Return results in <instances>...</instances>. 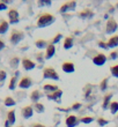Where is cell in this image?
<instances>
[{"instance_id":"obj_1","label":"cell","mask_w":118,"mask_h":127,"mask_svg":"<svg viewBox=\"0 0 118 127\" xmlns=\"http://www.w3.org/2000/svg\"><path fill=\"white\" fill-rule=\"evenodd\" d=\"M56 21V16L51 13H42L39 16L37 17L36 21V26L37 28H45L51 26L52 23H54Z\"/></svg>"},{"instance_id":"obj_2","label":"cell","mask_w":118,"mask_h":127,"mask_svg":"<svg viewBox=\"0 0 118 127\" xmlns=\"http://www.w3.org/2000/svg\"><path fill=\"white\" fill-rule=\"evenodd\" d=\"M24 38V32L22 30H19V29H12L9 35V42L10 44L13 45H17L21 40Z\"/></svg>"},{"instance_id":"obj_3","label":"cell","mask_w":118,"mask_h":127,"mask_svg":"<svg viewBox=\"0 0 118 127\" xmlns=\"http://www.w3.org/2000/svg\"><path fill=\"white\" fill-rule=\"evenodd\" d=\"M43 79H50V80L59 81V74L53 67H44L43 69Z\"/></svg>"},{"instance_id":"obj_4","label":"cell","mask_w":118,"mask_h":127,"mask_svg":"<svg viewBox=\"0 0 118 127\" xmlns=\"http://www.w3.org/2000/svg\"><path fill=\"white\" fill-rule=\"evenodd\" d=\"M7 15H8V22L10 24H16L19 23V21H20V13H19V10L15 9V8H10L8 9L7 12Z\"/></svg>"},{"instance_id":"obj_5","label":"cell","mask_w":118,"mask_h":127,"mask_svg":"<svg viewBox=\"0 0 118 127\" xmlns=\"http://www.w3.org/2000/svg\"><path fill=\"white\" fill-rule=\"evenodd\" d=\"M77 8V2L75 1H66L65 3H63L59 8V12L61 14L68 13V12H73Z\"/></svg>"},{"instance_id":"obj_6","label":"cell","mask_w":118,"mask_h":127,"mask_svg":"<svg viewBox=\"0 0 118 127\" xmlns=\"http://www.w3.org/2000/svg\"><path fill=\"white\" fill-rule=\"evenodd\" d=\"M118 29V23L114 17H110L107 21V26H105V32L107 33H114Z\"/></svg>"},{"instance_id":"obj_7","label":"cell","mask_w":118,"mask_h":127,"mask_svg":"<svg viewBox=\"0 0 118 127\" xmlns=\"http://www.w3.org/2000/svg\"><path fill=\"white\" fill-rule=\"evenodd\" d=\"M17 86H19L21 89H29V88L33 86V79H31L30 76H27V75H26V76H23L20 80V82H19Z\"/></svg>"},{"instance_id":"obj_8","label":"cell","mask_w":118,"mask_h":127,"mask_svg":"<svg viewBox=\"0 0 118 127\" xmlns=\"http://www.w3.org/2000/svg\"><path fill=\"white\" fill-rule=\"evenodd\" d=\"M34 107L33 105H26V106L22 107V110H21V114H22V117L24 119H30L33 116H34Z\"/></svg>"},{"instance_id":"obj_9","label":"cell","mask_w":118,"mask_h":127,"mask_svg":"<svg viewBox=\"0 0 118 127\" xmlns=\"http://www.w3.org/2000/svg\"><path fill=\"white\" fill-rule=\"evenodd\" d=\"M93 63L96 66H103L107 63V56L104 53H97L93 57Z\"/></svg>"},{"instance_id":"obj_10","label":"cell","mask_w":118,"mask_h":127,"mask_svg":"<svg viewBox=\"0 0 118 127\" xmlns=\"http://www.w3.org/2000/svg\"><path fill=\"white\" fill-rule=\"evenodd\" d=\"M65 124H66V127H77L80 124V119L77 116H74V114H71V116H68L66 118Z\"/></svg>"},{"instance_id":"obj_11","label":"cell","mask_w":118,"mask_h":127,"mask_svg":"<svg viewBox=\"0 0 118 127\" xmlns=\"http://www.w3.org/2000/svg\"><path fill=\"white\" fill-rule=\"evenodd\" d=\"M61 96H63V90L61 89H58L57 91H54L52 94H46L47 99H51L56 102V103H60L61 102Z\"/></svg>"},{"instance_id":"obj_12","label":"cell","mask_w":118,"mask_h":127,"mask_svg":"<svg viewBox=\"0 0 118 127\" xmlns=\"http://www.w3.org/2000/svg\"><path fill=\"white\" fill-rule=\"evenodd\" d=\"M61 69H63L64 73H74L75 65L72 61H64L61 64Z\"/></svg>"},{"instance_id":"obj_13","label":"cell","mask_w":118,"mask_h":127,"mask_svg":"<svg viewBox=\"0 0 118 127\" xmlns=\"http://www.w3.org/2000/svg\"><path fill=\"white\" fill-rule=\"evenodd\" d=\"M78 16L80 19H82V20H89V19H91V17L94 16V12L91 9H89V8H84V9L79 12Z\"/></svg>"},{"instance_id":"obj_14","label":"cell","mask_w":118,"mask_h":127,"mask_svg":"<svg viewBox=\"0 0 118 127\" xmlns=\"http://www.w3.org/2000/svg\"><path fill=\"white\" fill-rule=\"evenodd\" d=\"M22 66H23V68L26 70H31L36 67V64L29 58H23L22 59Z\"/></svg>"},{"instance_id":"obj_15","label":"cell","mask_w":118,"mask_h":127,"mask_svg":"<svg viewBox=\"0 0 118 127\" xmlns=\"http://www.w3.org/2000/svg\"><path fill=\"white\" fill-rule=\"evenodd\" d=\"M54 53H56V46H54L52 43H49L47 47L45 49V59H46V60L51 59V58L54 56Z\"/></svg>"},{"instance_id":"obj_16","label":"cell","mask_w":118,"mask_h":127,"mask_svg":"<svg viewBox=\"0 0 118 127\" xmlns=\"http://www.w3.org/2000/svg\"><path fill=\"white\" fill-rule=\"evenodd\" d=\"M74 45V38L72 36H67L64 38V44H63V46H64L65 50H70L72 49Z\"/></svg>"},{"instance_id":"obj_17","label":"cell","mask_w":118,"mask_h":127,"mask_svg":"<svg viewBox=\"0 0 118 127\" xmlns=\"http://www.w3.org/2000/svg\"><path fill=\"white\" fill-rule=\"evenodd\" d=\"M59 88H58L57 84H51V83H46L43 86V90L45 91V94H52L54 91H57Z\"/></svg>"},{"instance_id":"obj_18","label":"cell","mask_w":118,"mask_h":127,"mask_svg":"<svg viewBox=\"0 0 118 127\" xmlns=\"http://www.w3.org/2000/svg\"><path fill=\"white\" fill-rule=\"evenodd\" d=\"M42 93H40L38 89H35V90L31 91V94H30V99L33 103H37V102H39V99L42 98Z\"/></svg>"},{"instance_id":"obj_19","label":"cell","mask_w":118,"mask_h":127,"mask_svg":"<svg viewBox=\"0 0 118 127\" xmlns=\"http://www.w3.org/2000/svg\"><path fill=\"white\" fill-rule=\"evenodd\" d=\"M9 29V22L8 21H5L3 19H0V33L3 35L6 33Z\"/></svg>"},{"instance_id":"obj_20","label":"cell","mask_w":118,"mask_h":127,"mask_svg":"<svg viewBox=\"0 0 118 127\" xmlns=\"http://www.w3.org/2000/svg\"><path fill=\"white\" fill-rule=\"evenodd\" d=\"M107 44H108V49L117 47L118 46V35H114V36L110 37Z\"/></svg>"},{"instance_id":"obj_21","label":"cell","mask_w":118,"mask_h":127,"mask_svg":"<svg viewBox=\"0 0 118 127\" xmlns=\"http://www.w3.org/2000/svg\"><path fill=\"white\" fill-rule=\"evenodd\" d=\"M8 123H9L12 126L15 124V121H16V117H15V110H10L7 112V119H6Z\"/></svg>"},{"instance_id":"obj_22","label":"cell","mask_w":118,"mask_h":127,"mask_svg":"<svg viewBox=\"0 0 118 127\" xmlns=\"http://www.w3.org/2000/svg\"><path fill=\"white\" fill-rule=\"evenodd\" d=\"M111 98H112V94H108L104 96V98H103V104H102L103 110H107V109L110 106V104H111Z\"/></svg>"},{"instance_id":"obj_23","label":"cell","mask_w":118,"mask_h":127,"mask_svg":"<svg viewBox=\"0 0 118 127\" xmlns=\"http://www.w3.org/2000/svg\"><path fill=\"white\" fill-rule=\"evenodd\" d=\"M35 45H36V47H38V49H46L47 45H49V42L45 39H40V38H38L37 40H35Z\"/></svg>"},{"instance_id":"obj_24","label":"cell","mask_w":118,"mask_h":127,"mask_svg":"<svg viewBox=\"0 0 118 127\" xmlns=\"http://www.w3.org/2000/svg\"><path fill=\"white\" fill-rule=\"evenodd\" d=\"M33 107H34L35 112H38V113H43L44 111H45V106L42 103H39V102L33 104Z\"/></svg>"},{"instance_id":"obj_25","label":"cell","mask_w":118,"mask_h":127,"mask_svg":"<svg viewBox=\"0 0 118 127\" xmlns=\"http://www.w3.org/2000/svg\"><path fill=\"white\" fill-rule=\"evenodd\" d=\"M17 77L13 76V77H10V80L9 82H8V89L9 90H15V88L17 87Z\"/></svg>"},{"instance_id":"obj_26","label":"cell","mask_w":118,"mask_h":127,"mask_svg":"<svg viewBox=\"0 0 118 127\" xmlns=\"http://www.w3.org/2000/svg\"><path fill=\"white\" fill-rule=\"evenodd\" d=\"M3 104H5V106H14V105H16V102L14 99L13 97L10 96H7L5 99H3Z\"/></svg>"},{"instance_id":"obj_27","label":"cell","mask_w":118,"mask_h":127,"mask_svg":"<svg viewBox=\"0 0 118 127\" xmlns=\"http://www.w3.org/2000/svg\"><path fill=\"white\" fill-rule=\"evenodd\" d=\"M19 64H20V58H19V57H13V58H10V60H9V66L12 67V68H17Z\"/></svg>"},{"instance_id":"obj_28","label":"cell","mask_w":118,"mask_h":127,"mask_svg":"<svg viewBox=\"0 0 118 127\" xmlns=\"http://www.w3.org/2000/svg\"><path fill=\"white\" fill-rule=\"evenodd\" d=\"M110 111H111L112 114H116L118 112V102L117 100H114V102H111V104H110Z\"/></svg>"},{"instance_id":"obj_29","label":"cell","mask_w":118,"mask_h":127,"mask_svg":"<svg viewBox=\"0 0 118 127\" xmlns=\"http://www.w3.org/2000/svg\"><path fill=\"white\" fill-rule=\"evenodd\" d=\"M107 88H108V77L103 79V80L100 82V89H101L102 91H105Z\"/></svg>"},{"instance_id":"obj_30","label":"cell","mask_w":118,"mask_h":127,"mask_svg":"<svg viewBox=\"0 0 118 127\" xmlns=\"http://www.w3.org/2000/svg\"><path fill=\"white\" fill-rule=\"evenodd\" d=\"M91 93H93V88H91L90 84H87V87H86V89H84V98H89L91 95Z\"/></svg>"},{"instance_id":"obj_31","label":"cell","mask_w":118,"mask_h":127,"mask_svg":"<svg viewBox=\"0 0 118 127\" xmlns=\"http://www.w3.org/2000/svg\"><path fill=\"white\" fill-rule=\"evenodd\" d=\"M61 38H64V36H63V33H60V32H58L57 35H56V36L53 37V38H52V40H51V43L53 44H57V43H59V42H60V39Z\"/></svg>"},{"instance_id":"obj_32","label":"cell","mask_w":118,"mask_h":127,"mask_svg":"<svg viewBox=\"0 0 118 127\" xmlns=\"http://www.w3.org/2000/svg\"><path fill=\"white\" fill-rule=\"evenodd\" d=\"M51 1H49V0H39V1H37V6L38 7H49L51 6Z\"/></svg>"},{"instance_id":"obj_33","label":"cell","mask_w":118,"mask_h":127,"mask_svg":"<svg viewBox=\"0 0 118 127\" xmlns=\"http://www.w3.org/2000/svg\"><path fill=\"white\" fill-rule=\"evenodd\" d=\"M93 121H94V118H93V117H88V116L82 117L80 119V123H82V124H90V123H93Z\"/></svg>"},{"instance_id":"obj_34","label":"cell","mask_w":118,"mask_h":127,"mask_svg":"<svg viewBox=\"0 0 118 127\" xmlns=\"http://www.w3.org/2000/svg\"><path fill=\"white\" fill-rule=\"evenodd\" d=\"M110 72H111V75L115 77H118V65H112L110 67Z\"/></svg>"},{"instance_id":"obj_35","label":"cell","mask_w":118,"mask_h":127,"mask_svg":"<svg viewBox=\"0 0 118 127\" xmlns=\"http://www.w3.org/2000/svg\"><path fill=\"white\" fill-rule=\"evenodd\" d=\"M96 121H97L98 126H105V125L109 124V120H107V119H104V118H102V117L97 118V120Z\"/></svg>"},{"instance_id":"obj_36","label":"cell","mask_w":118,"mask_h":127,"mask_svg":"<svg viewBox=\"0 0 118 127\" xmlns=\"http://www.w3.org/2000/svg\"><path fill=\"white\" fill-rule=\"evenodd\" d=\"M6 77H7V73H6V70L0 69V82L2 83L3 81L6 80Z\"/></svg>"},{"instance_id":"obj_37","label":"cell","mask_w":118,"mask_h":127,"mask_svg":"<svg viewBox=\"0 0 118 127\" xmlns=\"http://www.w3.org/2000/svg\"><path fill=\"white\" fill-rule=\"evenodd\" d=\"M44 56H45V54H43L42 52H39V53H37V56H36V59H37L40 64H43L44 59H45V57H44Z\"/></svg>"},{"instance_id":"obj_38","label":"cell","mask_w":118,"mask_h":127,"mask_svg":"<svg viewBox=\"0 0 118 127\" xmlns=\"http://www.w3.org/2000/svg\"><path fill=\"white\" fill-rule=\"evenodd\" d=\"M97 45L100 47H102V49H104V50H108V44L105 43V42H103V40H100L97 43Z\"/></svg>"},{"instance_id":"obj_39","label":"cell","mask_w":118,"mask_h":127,"mask_svg":"<svg viewBox=\"0 0 118 127\" xmlns=\"http://www.w3.org/2000/svg\"><path fill=\"white\" fill-rule=\"evenodd\" d=\"M80 107H81V103H79V102H75V103L72 104L71 110H79Z\"/></svg>"},{"instance_id":"obj_40","label":"cell","mask_w":118,"mask_h":127,"mask_svg":"<svg viewBox=\"0 0 118 127\" xmlns=\"http://www.w3.org/2000/svg\"><path fill=\"white\" fill-rule=\"evenodd\" d=\"M117 57H118V52H117V51H112L111 53H110V59H112V60L117 59Z\"/></svg>"},{"instance_id":"obj_41","label":"cell","mask_w":118,"mask_h":127,"mask_svg":"<svg viewBox=\"0 0 118 127\" xmlns=\"http://www.w3.org/2000/svg\"><path fill=\"white\" fill-rule=\"evenodd\" d=\"M7 9V5L3 1H0V10H5Z\"/></svg>"},{"instance_id":"obj_42","label":"cell","mask_w":118,"mask_h":127,"mask_svg":"<svg viewBox=\"0 0 118 127\" xmlns=\"http://www.w3.org/2000/svg\"><path fill=\"white\" fill-rule=\"evenodd\" d=\"M3 47H5V42H3V40L0 38V51L3 50Z\"/></svg>"},{"instance_id":"obj_43","label":"cell","mask_w":118,"mask_h":127,"mask_svg":"<svg viewBox=\"0 0 118 127\" xmlns=\"http://www.w3.org/2000/svg\"><path fill=\"white\" fill-rule=\"evenodd\" d=\"M31 127H46L45 125H42V124H38V123H36V124H33L31 125Z\"/></svg>"},{"instance_id":"obj_44","label":"cell","mask_w":118,"mask_h":127,"mask_svg":"<svg viewBox=\"0 0 118 127\" xmlns=\"http://www.w3.org/2000/svg\"><path fill=\"white\" fill-rule=\"evenodd\" d=\"M5 127H13V126H12V125H10L9 123L6 120V121H5Z\"/></svg>"},{"instance_id":"obj_45","label":"cell","mask_w":118,"mask_h":127,"mask_svg":"<svg viewBox=\"0 0 118 127\" xmlns=\"http://www.w3.org/2000/svg\"><path fill=\"white\" fill-rule=\"evenodd\" d=\"M19 127H24V126H19Z\"/></svg>"}]
</instances>
